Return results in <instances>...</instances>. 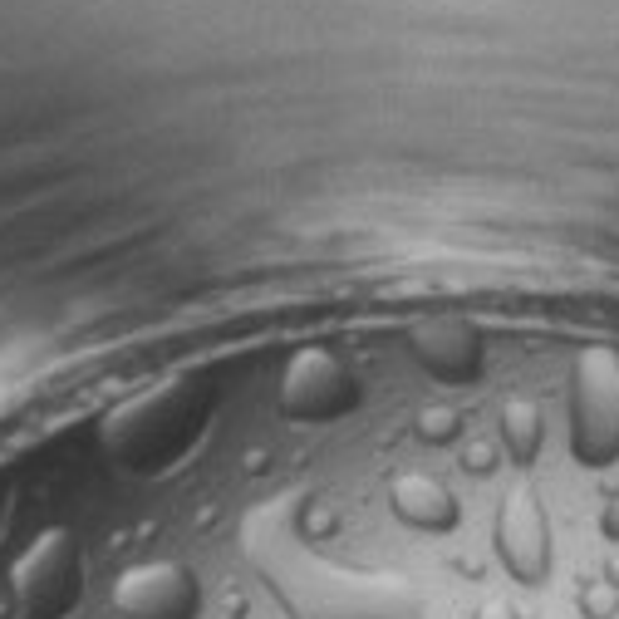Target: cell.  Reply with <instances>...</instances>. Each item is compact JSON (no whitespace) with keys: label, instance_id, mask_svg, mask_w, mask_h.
<instances>
[{"label":"cell","instance_id":"2","mask_svg":"<svg viewBox=\"0 0 619 619\" xmlns=\"http://www.w3.org/2000/svg\"><path fill=\"white\" fill-rule=\"evenodd\" d=\"M600 536L619 546V492L610 497V502H605V511H600Z\"/></svg>","mask_w":619,"mask_h":619},{"label":"cell","instance_id":"1","mask_svg":"<svg viewBox=\"0 0 619 619\" xmlns=\"http://www.w3.org/2000/svg\"><path fill=\"white\" fill-rule=\"evenodd\" d=\"M580 610H585L590 619L610 615V610H615V595H610V590H585V595H580Z\"/></svg>","mask_w":619,"mask_h":619},{"label":"cell","instance_id":"3","mask_svg":"<svg viewBox=\"0 0 619 619\" xmlns=\"http://www.w3.org/2000/svg\"><path fill=\"white\" fill-rule=\"evenodd\" d=\"M605 575H615V585H619V561H610V565H605Z\"/></svg>","mask_w":619,"mask_h":619}]
</instances>
